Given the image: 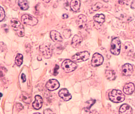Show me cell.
I'll list each match as a JSON object with an SVG mask.
<instances>
[{"mask_svg":"<svg viewBox=\"0 0 135 114\" xmlns=\"http://www.w3.org/2000/svg\"><path fill=\"white\" fill-rule=\"evenodd\" d=\"M109 99L112 102L114 103H120L125 100V95L120 91L114 90L108 94Z\"/></svg>","mask_w":135,"mask_h":114,"instance_id":"1","label":"cell"},{"mask_svg":"<svg viewBox=\"0 0 135 114\" xmlns=\"http://www.w3.org/2000/svg\"><path fill=\"white\" fill-rule=\"evenodd\" d=\"M11 24L18 36L19 37H24L25 29L23 25L20 23L18 19L16 18H13L11 19Z\"/></svg>","mask_w":135,"mask_h":114,"instance_id":"2","label":"cell"},{"mask_svg":"<svg viewBox=\"0 0 135 114\" xmlns=\"http://www.w3.org/2000/svg\"><path fill=\"white\" fill-rule=\"evenodd\" d=\"M61 66L65 72L69 73L75 70L77 68V65L71 60L67 59L62 62Z\"/></svg>","mask_w":135,"mask_h":114,"instance_id":"3","label":"cell"},{"mask_svg":"<svg viewBox=\"0 0 135 114\" xmlns=\"http://www.w3.org/2000/svg\"><path fill=\"white\" fill-rule=\"evenodd\" d=\"M121 48V43L119 39L115 38L112 40L111 44L110 51L112 54L114 55L119 54Z\"/></svg>","mask_w":135,"mask_h":114,"instance_id":"4","label":"cell"},{"mask_svg":"<svg viewBox=\"0 0 135 114\" xmlns=\"http://www.w3.org/2000/svg\"><path fill=\"white\" fill-rule=\"evenodd\" d=\"M40 49L45 58H49L52 56V48L51 44L48 43H44L40 45Z\"/></svg>","mask_w":135,"mask_h":114,"instance_id":"5","label":"cell"},{"mask_svg":"<svg viewBox=\"0 0 135 114\" xmlns=\"http://www.w3.org/2000/svg\"><path fill=\"white\" fill-rule=\"evenodd\" d=\"M89 57V53L87 51H84L75 54L72 57V59L75 62L80 63L87 60Z\"/></svg>","mask_w":135,"mask_h":114,"instance_id":"6","label":"cell"},{"mask_svg":"<svg viewBox=\"0 0 135 114\" xmlns=\"http://www.w3.org/2000/svg\"><path fill=\"white\" fill-rule=\"evenodd\" d=\"M21 20L22 23L31 26L36 25L38 22L37 19L34 16L28 14H25L22 16Z\"/></svg>","mask_w":135,"mask_h":114,"instance_id":"7","label":"cell"},{"mask_svg":"<svg viewBox=\"0 0 135 114\" xmlns=\"http://www.w3.org/2000/svg\"><path fill=\"white\" fill-rule=\"evenodd\" d=\"M104 61V58L102 55L98 53H95L91 60V64L94 67H98L102 64Z\"/></svg>","mask_w":135,"mask_h":114,"instance_id":"8","label":"cell"},{"mask_svg":"<svg viewBox=\"0 0 135 114\" xmlns=\"http://www.w3.org/2000/svg\"><path fill=\"white\" fill-rule=\"evenodd\" d=\"M46 87L48 90L53 91L57 90L59 87L60 84L56 79H50L47 82Z\"/></svg>","mask_w":135,"mask_h":114,"instance_id":"9","label":"cell"},{"mask_svg":"<svg viewBox=\"0 0 135 114\" xmlns=\"http://www.w3.org/2000/svg\"><path fill=\"white\" fill-rule=\"evenodd\" d=\"M87 22L86 17L84 15H80L78 17L76 22L80 29H83L86 26Z\"/></svg>","mask_w":135,"mask_h":114,"instance_id":"10","label":"cell"},{"mask_svg":"<svg viewBox=\"0 0 135 114\" xmlns=\"http://www.w3.org/2000/svg\"><path fill=\"white\" fill-rule=\"evenodd\" d=\"M133 68L131 64H126L122 68V74L126 76H130L132 74Z\"/></svg>","mask_w":135,"mask_h":114,"instance_id":"11","label":"cell"},{"mask_svg":"<svg viewBox=\"0 0 135 114\" xmlns=\"http://www.w3.org/2000/svg\"><path fill=\"white\" fill-rule=\"evenodd\" d=\"M59 96L65 101H69L71 99V95L69 92L68 90L65 88H63L59 91Z\"/></svg>","mask_w":135,"mask_h":114,"instance_id":"12","label":"cell"},{"mask_svg":"<svg viewBox=\"0 0 135 114\" xmlns=\"http://www.w3.org/2000/svg\"><path fill=\"white\" fill-rule=\"evenodd\" d=\"M43 101L41 96L37 95L35 96V101L33 103V106L36 110H39L42 107Z\"/></svg>","mask_w":135,"mask_h":114,"instance_id":"13","label":"cell"},{"mask_svg":"<svg viewBox=\"0 0 135 114\" xmlns=\"http://www.w3.org/2000/svg\"><path fill=\"white\" fill-rule=\"evenodd\" d=\"M50 37L54 42H61L62 38L60 33L56 30L51 31L50 33Z\"/></svg>","mask_w":135,"mask_h":114,"instance_id":"14","label":"cell"},{"mask_svg":"<svg viewBox=\"0 0 135 114\" xmlns=\"http://www.w3.org/2000/svg\"><path fill=\"white\" fill-rule=\"evenodd\" d=\"M119 114H132V109L127 104H124L120 108Z\"/></svg>","mask_w":135,"mask_h":114,"instance_id":"15","label":"cell"},{"mask_svg":"<svg viewBox=\"0 0 135 114\" xmlns=\"http://www.w3.org/2000/svg\"><path fill=\"white\" fill-rule=\"evenodd\" d=\"M135 90L134 84L132 82L127 84L124 87L123 91L127 95L132 94Z\"/></svg>","mask_w":135,"mask_h":114,"instance_id":"16","label":"cell"},{"mask_svg":"<svg viewBox=\"0 0 135 114\" xmlns=\"http://www.w3.org/2000/svg\"><path fill=\"white\" fill-rule=\"evenodd\" d=\"M83 41V38L81 37L78 35H75L74 36L72 41H71V45L74 48H77L78 46L80 45L81 43Z\"/></svg>","mask_w":135,"mask_h":114,"instance_id":"17","label":"cell"},{"mask_svg":"<svg viewBox=\"0 0 135 114\" xmlns=\"http://www.w3.org/2000/svg\"><path fill=\"white\" fill-rule=\"evenodd\" d=\"M105 77L110 81H114L116 79V74L113 70H107L105 72Z\"/></svg>","mask_w":135,"mask_h":114,"instance_id":"18","label":"cell"},{"mask_svg":"<svg viewBox=\"0 0 135 114\" xmlns=\"http://www.w3.org/2000/svg\"><path fill=\"white\" fill-rule=\"evenodd\" d=\"M70 8L74 12H77L80 9V2L79 1H71L70 2Z\"/></svg>","mask_w":135,"mask_h":114,"instance_id":"19","label":"cell"},{"mask_svg":"<svg viewBox=\"0 0 135 114\" xmlns=\"http://www.w3.org/2000/svg\"><path fill=\"white\" fill-rule=\"evenodd\" d=\"M21 99L26 103H30L31 101V96L27 93L23 92L21 95Z\"/></svg>","mask_w":135,"mask_h":114,"instance_id":"20","label":"cell"},{"mask_svg":"<svg viewBox=\"0 0 135 114\" xmlns=\"http://www.w3.org/2000/svg\"><path fill=\"white\" fill-rule=\"evenodd\" d=\"M18 4L20 7V9L22 10H26L29 8L28 3L27 1L20 0L18 2Z\"/></svg>","mask_w":135,"mask_h":114,"instance_id":"21","label":"cell"},{"mask_svg":"<svg viewBox=\"0 0 135 114\" xmlns=\"http://www.w3.org/2000/svg\"><path fill=\"white\" fill-rule=\"evenodd\" d=\"M93 19L96 22L99 23H103L104 22V15L102 14H97L93 17Z\"/></svg>","mask_w":135,"mask_h":114,"instance_id":"22","label":"cell"},{"mask_svg":"<svg viewBox=\"0 0 135 114\" xmlns=\"http://www.w3.org/2000/svg\"><path fill=\"white\" fill-rule=\"evenodd\" d=\"M23 55L21 54H18L15 58V63L17 66H20L23 63Z\"/></svg>","mask_w":135,"mask_h":114,"instance_id":"23","label":"cell"},{"mask_svg":"<svg viewBox=\"0 0 135 114\" xmlns=\"http://www.w3.org/2000/svg\"><path fill=\"white\" fill-rule=\"evenodd\" d=\"M125 49L128 54L132 53L133 51V46L131 43L127 42L125 44Z\"/></svg>","mask_w":135,"mask_h":114,"instance_id":"24","label":"cell"},{"mask_svg":"<svg viewBox=\"0 0 135 114\" xmlns=\"http://www.w3.org/2000/svg\"><path fill=\"white\" fill-rule=\"evenodd\" d=\"M95 102L96 100H91L86 102V106L84 107L85 111L86 112L89 111L91 107L95 103Z\"/></svg>","mask_w":135,"mask_h":114,"instance_id":"25","label":"cell"},{"mask_svg":"<svg viewBox=\"0 0 135 114\" xmlns=\"http://www.w3.org/2000/svg\"><path fill=\"white\" fill-rule=\"evenodd\" d=\"M103 4L101 3L98 2L93 5L92 7V9L94 11H97L100 8L102 7Z\"/></svg>","mask_w":135,"mask_h":114,"instance_id":"26","label":"cell"},{"mask_svg":"<svg viewBox=\"0 0 135 114\" xmlns=\"http://www.w3.org/2000/svg\"><path fill=\"white\" fill-rule=\"evenodd\" d=\"M63 35L65 39H68L69 37H71V31L69 30H68V29L64 30L63 31Z\"/></svg>","mask_w":135,"mask_h":114,"instance_id":"27","label":"cell"},{"mask_svg":"<svg viewBox=\"0 0 135 114\" xmlns=\"http://www.w3.org/2000/svg\"><path fill=\"white\" fill-rule=\"evenodd\" d=\"M0 12H1V18H0V21L1 22L5 18V12L4 10L3 9L2 7H0Z\"/></svg>","mask_w":135,"mask_h":114,"instance_id":"28","label":"cell"},{"mask_svg":"<svg viewBox=\"0 0 135 114\" xmlns=\"http://www.w3.org/2000/svg\"><path fill=\"white\" fill-rule=\"evenodd\" d=\"M16 106L17 110H18L19 111H22V110H23V108H24V107H23V106L22 105V104L20 103H17Z\"/></svg>","mask_w":135,"mask_h":114,"instance_id":"29","label":"cell"},{"mask_svg":"<svg viewBox=\"0 0 135 114\" xmlns=\"http://www.w3.org/2000/svg\"><path fill=\"white\" fill-rule=\"evenodd\" d=\"M44 114H55L53 111L50 110V109H46V110H44Z\"/></svg>","mask_w":135,"mask_h":114,"instance_id":"30","label":"cell"},{"mask_svg":"<svg viewBox=\"0 0 135 114\" xmlns=\"http://www.w3.org/2000/svg\"><path fill=\"white\" fill-rule=\"evenodd\" d=\"M59 69V66L57 65H55V67L54 69V75L55 76H56L58 74V70Z\"/></svg>","mask_w":135,"mask_h":114,"instance_id":"31","label":"cell"},{"mask_svg":"<svg viewBox=\"0 0 135 114\" xmlns=\"http://www.w3.org/2000/svg\"><path fill=\"white\" fill-rule=\"evenodd\" d=\"M21 78L22 79L23 82H25L26 81V77L24 73H22L21 75Z\"/></svg>","mask_w":135,"mask_h":114,"instance_id":"32","label":"cell"},{"mask_svg":"<svg viewBox=\"0 0 135 114\" xmlns=\"http://www.w3.org/2000/svg\"><path fill=\"white\" fill-rule=\"evenodd\" d=\"M89 114H99V113L96 110H93L90 112Z\"/></svg>","mask_w":135,"mask_h":114,"instance_id":"33","label":"cell"},{"mask_svg":"<svg viewBox=\"0 0 135 114\" xmlns=\"http://www.w3.org/2000/svg\"><path fill=\"white\" fill-rule=\"evenodd\" d=\"M62 17L63 19H67L68 18L69 16L68 14L65 13V14H63Z\"/></svg>","mask_w":135,"mask_h":114,"instance_id":"34","label":"cell"},{"mask_svg":"<svg viewBox=\"0 0 135 114\" xmlns=\"http://www.w3.org/2000/svg\"><path fill=\"white\" fill-rule=\"evenodd\" d=\"M33 114H41V113H35Z\"/></svg>","mask_w":135,"mask_h":114,"instance_id":"35","label":"cell"},{"mask_svg":"<svg viewBox=\"0 0 135 114\" xmlns=\"http://www.w3.org/2000/svg\"></svg>","mask_w":135,"mask_h":114,"instance_id":"36","label":"cell"}]
</instances>
